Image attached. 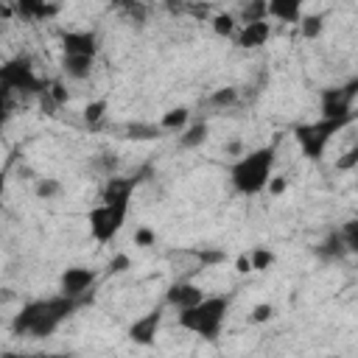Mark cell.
Masks as SVG:
<instances>
[{"instance_id":"23","label":"cell","mask_w":358,"mask_h":358,"mask_svg":"<svg viewBox=\"0 0 358 358\" xmlns=\"http://www.w3.org/2000/svg\"><path fill=\"white\" fill-rule=\"evenodd\" d=\"M62 190H64V185H62L59 179H53V176H42V179H36V185H34L36 199H45V201L59 199V196H62Z\"/></svg>"},{"instance_id":"41","label":"cell","mask_w":358,"mask_h":358,"mask_svg":"<svg viewBox=\"0 0 358 358\" xmlns=\"http://www.w3.org/2000/svg\"><path fill=\"white\" fill-rule=\"evenodd\" d=\"M53 98H56V101H59V103H62V101H64V98H67V95H64V90H62V87H59V84H53Z\"/></svg>"},{"instance_id":"27","label":"cell","mask_w":358,"mask_h":358,"mask_svg":"<svg viewBox=\"0 0 358 358\" xmlns=\"http://www.w3.org/2000/svg\"><path fill=\"white\" fill-rule=\"evenodd\" d=\"M249 263H252V271H268V266L274 263V252L266 246H255L249 252Z\"/></svg>"},{"instance_id":"35","label":"cell","mask_w":358,"mask_h":358,"mask_svg":"<svg viewBox=\"0 0 358 358\" xmlns=\"http://www.w3.org/2000/svg\"><path fill=\"white\" fill-rule=\"evenodd\" d=\"M243 151H246V145H243V140H238V137L224 145V154H227V157H241Z\"/></svg>"},{"instance_id":"13","label":"cell","mask_w":358,"mask_h":358,"mask_svg":"<svg viewBox=\"0 0 358 358\" xmlns=\"http://www.w3.org/2000/svg\"><path fill=\"white\" fill-rule=\"evenodd\" d=\"M268 36H271V22L255 20V22H243L241 31H235V45L241 50H255V48H263Z\"/></svg>"},{"instance_id":"19","label":"cell","mask_w":358,"mask_h":358,"mask_svg":"<svg viewBox=\"0 0 358 358\" xmlns=\"http://www.w3.org/2000/svg\"><path fill=\"white\" fill-rule=\"evenodd\" d=\"M190 123V109L187 106H173L159 117V129L162 131H182Z\"/></svg>"},{"instance_id":"39","label":"cell","mask_w":358,"mask_h":358,"mask_svg":"<svg viewBox=\"0 0 358 358\" xmlns=\"http://www.w3.org/2000/svg\"><path fill=\"white\" fill-rule=\"evenodd\" d=\"M235 266H238V271H241V274H246V271H252V263H249V255H241V257L235 260Z\"/></svg>"},{"instance_id":"15","label":"cell","mask_w":358,"mask_h":358,"mask_svg":"<svg viewBox=\"0 0 358 358\" xmlns=\"http://www.w3.org/2000/svg\"><path fill=\"white\" fill-rule=\"evenodd\" d=\"M302 6L305 0H266V17L291 25V22H299Z\"/></svg>"},{"instance_id":"31","label":"cell","mask_w":358,"mask_h":358,"mask_svg":"<svg viewBox=\"0 0 358 358\" xmlns=\"http://www.w3.org/2000/svg\"><path fill=\"white\" fill-rule=\"evenodd\" d=\"M117 8H123L131 20H137V22H143L145 20V8H143V3H137V0H112Z\"/></svg>"},{"instance_id":"5","label":"cell","mask_w":358,"mask_h":358,"mask_svg":"<svg viewBox=\"0 0 358 358\" xmlns=\"http://www.w3.org/2000/svg\"><path fill=\"white\" fill-rule=\"evenodd\" d=\"M0 87L11 95H42L45 92V81L39 78L34 62L22 53L0 64Z\"/></svg>"},{"instance_id":"33","label":"cell","mask_w":358,"mask_h":358,"mask_svg":"<svg viewBox=\"0 0 358 358\" xmlns=\"http://www.w3.org/2000/svg\"><path fill=\"white\" fill-rule=\"evenodd\" d=\"M154 241H157V232L148 229V227H140V229L134 232V243H137V246H154Z\"/></svg>"},{"instance_id":"37","label":"cell","mask_w":358,"mask_h":358,"mask_svg":"<svg viewBox=\"0 0 358 358\" xmlns=\"http://www.w3.org/2000/svg\"><path fill=\"white\" fill-rule=\"evenodd\" d=\"M129 268V255H117L115 260H109V271L112 274H120V271H126Z\"/></svg>"},{"instance_id":"40","label":"cell","mask_w":358,"mask_h":358,"mask_svg":"<svg viewBox=\"0 0 358 358\" xmlns=\"http://www.w3.org/2000/svg\"><path fill=\"white\" fill-rule=\"evenodd\" d=\"M3 199H6V173L0 171V210H3Z\"/></svg>"},{"instance_id":"1","label":"cell","mask_w":358,"mask_h":358,"mask_svg":"<svg viewBox=\"0 0 358 358\" xmlns=\"http://www.w3.org/2000/svg\"><path fill=\"white\" fill-rule=\"evenodd\" d=\"M84 305V299L78 296H67V294H50V296H39L25 302L14 319H11V333L14 336H25V338H48L53 336L78 308Z\"/></svg>"},{"instance_id":"32","label":"cell","mask_w":358,"mask_h":358,"mask_svg":"<svg viewBox=\"0 0 358 358\" xmlns=\"http://www.w3.org/2000/svg\"><path fill=\"white\" fill-rule=\"evenodd\" d=\"M271 316H274V305H271V302H257V305L252 308V322H257V324L268 322Z\"/></svg>"},{"instance_id":"14","label":"cell","mask_w":358,"mask_h":358,"mask_svg":"<svg viewBox=\"0 0 358 358\" xmlns=\"http://www.w3.org/2000/svg\"><path fill=\"white\" fill-rule=\"evenodd\" d=\"M62 73L70 78V81H87L92 76V67H95V56H78V53H62V62H59Z\"/></svg>"},{"instance_id":"6","label":"cell","mask_w":358,"mask_h":358,"mask_svg":"<svg viewBox=\"0 0 358 358\" xmlns=\"http://www.w3.org/2000/svg\"><path fill=\"white\" fill-rule=\"evenodd\" d=\"M129 218V207H117V204H106V201H98L95 207H90L87 213V227H90V235L95 243H112L117 238V232L123 229Z\"/></svg>"},{"instance_id":"24","label":"cell","mask_w":358,"mask_h":358,"mask_svg":"<svg viewBox=\"0 0 358 358\" xmlns=\"http://www.w3.org/2000/svg\"><path fill=\"white\" fill-rule=\"evenodd\" d=\"M255 20H268L266 17V0H246L241 6V14H238V22H255Z\"/></svg>"},{"instance_id":"36","label":"cell","mask_w":358,"mask_h":358,"mask_svg":"<svg viewBox=\"0 0 358 358\" xmlns=\"http://www.w3.org/2000/svg\"><path fill=\"white\" fill-rule=\"evenodd\" d=\"M285 185H288V182H285L282 176H271V179H268V185H266V190H268L271 196H280V193L285 190Z\"/></svg>"},{"instance_id":"26","label":"cell","mask_w":358,"mask_h":358,"mask_svg":"<svg viewBox=\"0 0 358 358\" xmlns=\"http://www.w3.org/2000/svg\"><path fill=\"white\" fill-rule=\"evenodd\" d=\"M338 235H341V241H344L347 252H350V255H355V252H358V221H355V218L344 221V224L338 227Z\"/></svg>"},{"instance_id":"3","label":"cell","mask_w":358,"mask_h":358,"mask_svg":"<svg viewBox=\"0 0 358 358\" xmlns=\"http://www.w3.org/2000/svg\"><path fill=\"white\" fill-rule=\"evenodd\" d=\"M229 305H232V294H210V296L204 294L196 305L182 308L176 313L179 327L199 338L213 341V338H218V333L229 316Z\"/></svg>"},{"instance_id":"9","label":"cell","mask_w":358,"mask_h":358,"mask_svg":"<svg viewBox=\"0 0 358 358\" xmlns=\"http://www.w3.org/2000/svg\"><path fill=\"white\" fill-rule=\"evenodd\" d=\"M137 185H140L137 176H115V173H109L103 187H101V201L117 204V207H131V196H134Z\"/></svg>"},{"instance_id":"34","label":"cell","mask_w":358,"mask_h":358,"mask_svg":"<svg viewBox=\"0 0 358 358\" xmlns=\"http://www.w3.org/2000/svg\"><path fill=\"white\" fill-rule=\"evenodd\" d=\"M355 162H358V148H350L341 159H336V168H338V171H347V168H352Z\"/></svg>"},{"instance_id":"4","label":"cell","mask_w":358,"mask_h":358,"mask_svg":"<svg viewBox=\"0 0 358 358\" xmlns=\"http://www.w3.org/2000/svg\"><path fill=\"white\" fill-rule=\"evenodd\" d=\"M352 120H355V115H350V117H316L310 123H294L291 126V137L296 140L302 157L316 162V159L324 157V151L333 143V137L338 131H344Z\"/></svg>"},{"instance_id":"16","label":"cell","mask_w":358,"mask_h":358,"mask_svg":"<svg viewBox=\"0 0 358 358\" xmlns=\"http://www.w3.org/2000/svg\"><path fill=\"white\" fill-rule=\"evenodd\" d=\"M313 255H316L319 260H324V263H336V260H344L350 252H347V246H344L338 229H333V232H327V235L313 246Z\"/></svg>"},{"instance_id":"11","label":"cell","mask_w":358,"mask_h":358,"mask_svg":"<svg viewBox=\"0 0 358 358\" xmlns=\"http://www.w3.org/2000/svg\"><path fill=\"white\" fill-rule=\"evenodd\" d=\"M62 53H78V56H98V34L95 31H62L59 34Z\"/></svg>"},{"instance_id":"38","label":"cell","mask_w":358,"mask_h":358,"mask_svg":"<svg viewBox=\"0 0 358 358\" xmlns=\"http://www.w3.org/2000/svg\"><path fill=\"white\" fill-rule=\"evenodd\" d=\"M98 165H101V168H103V173L109 176V173L115 171V165H117V159H115V154H101V157H98Z\"/></svg>"},{"instance_id":"2","label":"cell","mask_w":358,"mask_h":358,"mask_svg":"<svg viewBox=\"0 0 358 358\" xmlns=\"http://www.w3.org/2000/svg\"><path fill=\"white\" fill-rule=\"evenodd\" d=\"M274 165H277V143L246 148L229 165V185L241 196H257L266 190L268 179L274 176Z\"/></svg>"},{"instance_id":"8","label":"cell","mask_w":358,"mask_h":358,"mask_svg":"<svg viewBox=\"0 0 358 358\" xmlns=\"http://www.w3.org/2000/svg\"><path fill=\"white\" fill-rule=\"evenodd\" d=\"M95 280H98L95 268H90V266H67L59 274V291L67 294V296L87 299V291L95 285Z\"/></svg>"},{"instance_id":"28","label":"cell","mask_w":358,"mask_h":358,"mask_svg":"<svg viewBox=\"0 0 358 358\" xmlns=\"http://www.w3.org/2000/svg\"><path fill=\"white\" fill-rule=\"evenodd\" d=\"M106 109H109V101H106V98H98V101H90V103L84 106L81 117H84V123L95 126V123H98V120L106 115Z\"/></svg>"},{"instance_id":"30","label":"cell","mask_w":358,"mask_h":358,"mask_svg":"<svg viewBox=\"0 0 358 358\" xmlns=\"http://www.w3.org/2000/svg\"><path fill=\"white\" fill-rule=\"evenodd\" d=\"M11 115H14V95H11V92H6V90L0 87V131L8 126Z\"/></svg>"},{"instance_id":"42","label":"cell","mask_w":358,"mask_h":358,"mask_svg":"<svg viewBox=\"0 0 358 358\" xmlns=\"http://www.w3.org/2000/svg\"><path fill=\"white\" fill-rule=\"evenodd\" d=\"M162 3H168V6H173V3H179V0H162Z\"/></svg>"},{"instance_id":"29","label":"cell","mask_w":358,"mask_h":358,"mask_svg":"<svg viewBox=\"0 0 358 358\" xmlns=\"http://www.w3.org/2000/svg\"><path fill=\"white\" fill-rule=\"evenodd\" d=\"M196 255V260H199V268H207V266H218V263H224V252L221 249H199V252H193Z\"/></svg>"},{"instance_id":"17","label":"cell","mask_w":358,"mask_h":358,"mask_svg":"<svg viewBox=\"0 0 358 358\" xmlns=\"http://www.w3.org/2000/svg\"><path fill=\"white\" fill-rule=\"evenodd\" d=\"M11 6L22 20H31V22H39L56 14V6L50 0H11Z\"/></svg>"},{"instance_id":"7","label":"cell","mask_w":358,"mask_h":358,"mask_svg":"<svg viewBox=\"0 0 358 358\" xmlns=\"http://www.w3.org/2000/svg\"><path fill=\"white\" fill-rule=\"evenodd\" d=\"M355 95H358V78H350L338 87H324L319 92V117H350L355 115Z\"/></svg>"},{"instance_id":"18","label":"cell","mask_w":358,"mask_h":358,"mask_svg":"<svg viewBox=\"0 0 358 358\" xmlns=\"http://www.w3.org/2000/svg\"><path fill=\"white\" fill-rule=\"evenodd\" d=\"M207 134H210V126L204 120H196V123H187L182 131H179V148L190 151V148H199L207 143Z\"/></svg>"},{"instance_id":"10","label":"cell","mask_w":358,"mask_h":358,"mask_svg":"<svg viewBox=\"0 0 358 358\" xmlns=\"http://www.w3.org/2000/svg\"><path fill=\"white\" fill-rule=\"evenodd\" d=\"M159 324H162V308H151L148 313L137 316V319L129 324L126 336H129L134 344H140V347H151V344L157 341Z\"/></svg>"},{"instance_id":"25","label":"cell","mask_w":358,"mask_h":358,"mask_svg":"<svg viewBox=\"0 0 358 358\" xmlns=\"http://www.w3.org/2000/svg\"><path fill=\"white\" fill-rule=\"evenodd\" d=\"M235 103H238V87H218L210 95V106H215V109H229Z\"/></svg>"},{"instance_id":"20","label":"cell","mask_w":358,"mask_h":358,"mask_svg":"<svg viewBox=\"0 0 358 358\" xmlns=\"http://www.w3.org/2000/svg\"><path fill=\"white\" fill-rule=\"evenodd\" d=\"M210 25H213V31L218 34V36H235V31H238V17L235 14H229V11H218V14H213L210 17Z\"/></svg>"},{"instance_id":"12","label":"cell","mask_w":358,"mask_h":358,"mask_svg":"<svg viewBox=\"0 0 358 358\" xmlns=\"http://www.w3.org/2000/svg\"><path fill=\"white\" fill-rule=\"evenodd\" d=\"M201 296H204V291H201L193 280H173V282L165 288V305H171V308H176V310L196 305Z\"/></svg>"},{"instance_id":"21","label":"cell","mask_w":358,"mask_h":358,"mask_svg":"<svg viewBox=\"0 0 358 358\" xmlns=\"http://www.w3.org/2000/svg\"><path fill=\"white\" fill-rule=\"evenodd\" d=\"M126 137L129 140H157V137H162V129H159V123H129L126 126Z\"/></svg>"},{"instance_id":"22","label":"cell","mask_w":358,"mask_h":358,"mask_svg":"<svg viewBox=\"0 0 358 358\" xmlns=\"http://www.w3.org/2000/svg\"><path fill=\"white\" fill-rule=\"evenodd\" d=\"M324 14H308V17H299V31H302V36L305 39H319L322 36V31H324Z\"/></svg>"}]
</instances>
